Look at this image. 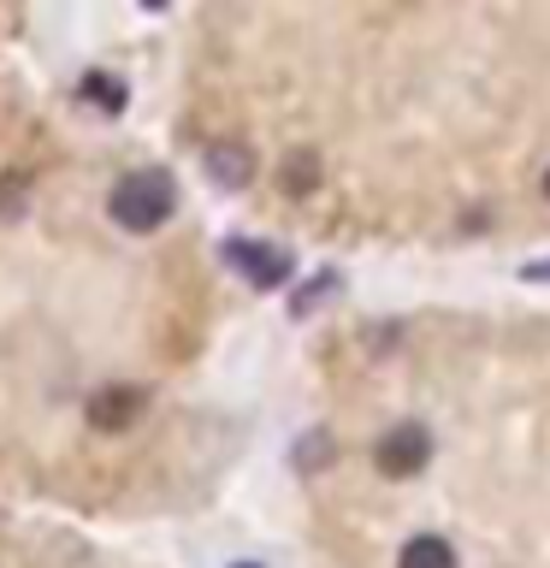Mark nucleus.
<instances>
[{
    "label": "nucleus",
    "instance_id": "1",
    "mask_svg": "<svg viewBox=\"0 0 550 568\" xmlns=\"http://www.w3.org/2000/svg\"><path fill=\"white\" fill-rule=\"evenodd\" d=\"M106 207H113V220L124 231H160L177 207V190H172L166 172H131V178H119V190Z\"/></svg>",
    "mask_w": 550,
    "mask_h": 568
},
{
    "label": "nucleus",
    "instance_id": "2",
    "mask_svg": "<svg viewBox=\"0 0 550 568\" xmlns=\"http://www.w3.org/2000/svg\"><path fill=\"white\" fill-rule=\"evenodd\" d=\"M379 468L385 474H420L426 468V456H432V438H426V426H415V420H403V426H390V433L379 438Z\"/></svg>",
    "mask_w": 550,
    "mask_h": 568
},
{
    "label": "nucleus",
    "instance_id": "3",
    "mask_svg": "<svg viewBox=\"0 0 550 568\" xmlns=\"http://www.w3.org/2000/svg\"><path fill=\"white\" fill-rule=\"evenodd\" d=\"M225 261L237 266L248 284H284L291 278V255H284V248H266V243H225Z\"/></svg>",
    "mask_w": 550,
    "mask_h": 568
},
{
    "label": "nucleus",
    "instance_id": "4",
    "mask_svg": "<svg viewBox=\"0 0 550 568\" xmlns=\"http://www.w3.org/2000/svg\"><path fill=\"white\" fill-rule=\"evenodd\" d=\"M136 408H142V390L113 385V390H101V397H89V426H101V433H119V426L136 420Z\"/></svg>",
    "mask_w": 550,
    "mask_h": 568
},
{
    "label": "nucleus",
    "instance_id": "5",
    "mask_svg": "<svg viewBox=\"0 0 550 568\" xmlns=\"http://www.w3.org/2000/svg\"><path fill=\"white\" fill-rule=\"evenodd\" d=\"M207 172L220 178L225 190H243L248 172H255V160H248L243 142H213V149H207Z\"/></svg>",
    "mask_w": 550,
    "mask_h": 568
},
{
    "label": "nucleus",
    "instance_id": "6",
    "mask_svg": "<svg viewBox=\"0 0 550 568\" xmlns=\"http://www.w3.org/2000/svg\"><path fill=\"white\" fill-rule=\"evenodd\" d=\"M397 568H456V550L438 539V532H415V539L403 545Z\"/></svg>",
    "mask_w": 550,
    "mask_h": 568
},
{
    "label": "nucleus",
    "instance_id": "7",
    "mask_svg": "<svg viewBox=\"0 0 550 568\" xmlns=\"http://www.w3.org/2000/svg\"><path fill=\"white\" fill-rule=\"evenodd\" d=\"M83 89H89V101H95V106H106V113H119V106H124V89L113 78H83Z\"/></svg>",
    "mask_w": 550,
    "mask_h": 568
},
{
    "label": "nucleus",
    "instance_id": "8",
    "mask_svg": "<svg viewBox=\"0 0 550 568\" xmlns=\"http://www.w3.org/2000/svg\"><path fill=\"white\" fill-rule=\"evenodd\" d=\"M544 202H550V166H544Z\"/></svg>",
    "mask_w": 550,
    "mask_h": 568
},
{
    "label": "nucleus",
    "instance_id": "9",
    "mask_svg": "<svg viewBox=\"0 0 550 568\" xmlns=\"http://www.w3.org/2000/svg\"><path fill=\"white\" fill-rule=\"evenodd\" d=\"M237 568H255V562H237Z\"/></svg>",
    "mask_w": 550,
    "mask_h": 568
}]
</instances>
